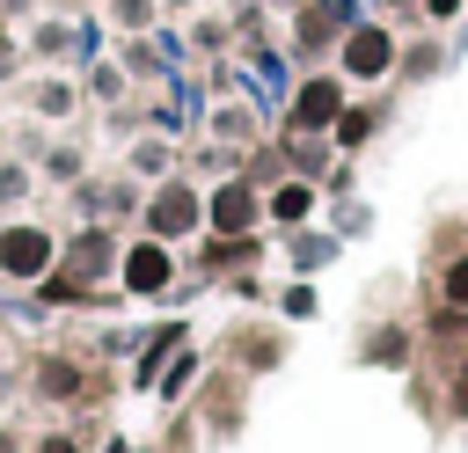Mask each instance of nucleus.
<instances>
[{"mask_svg": "<svg viewBox=\"0 0 468 453\" xmlns=\"http://www.w3.org/2000/svg\"><path fill=\"white\" fill-rule=\"evenodd\" d=\"M44 263H51V241H44L37 226H7V234H0V270H7V278H37Z\"/></svg>", "mask_w": 468, "mask_h": 453, "instance_id": "obj_1", "label": "nucleus"}, {"mask_svg": "<svg viewBox=\"0 0 468 453\" xmlns=\"http://www.w3.org/2000/svg\"><path fill=\"white\" fill-rule=\"evenodd\" d=\"M146 219H154V234L168 241V234H190V226L205 219V205H197V197H190L183 183H168V190H161V197L146 205Z\"/></svg>", "mask_w": 468, "mask_h": 453, "instance_id": "obj_2", "label": "nucleus"}, {"mask_svg": "<svg viewBox=\"0 0 468 453\" xmlns=\"http://www.w3.org/2000/svg\"><path fill=\"white\" fill-rule=\"evenodd\" d=\"M336 117H344V88H336V80H307L300 102H292V124H300V132H322V124H336Z\"/></svg>", "mask_w": 468, "mask_h": 453, "instance_id": "obj_3", "label": "nucleus"}, {"mask_svg": "<svg viewBox=\"0 0 468 453\" xmlns=\"http://www.w3.org/2000/svg\"><path fill=\"white\" fill-rule=\"evenodd\" d=\"M388 58H395V44H388L380 29H351V37H344V66H351L358 80H373V73H388Z\"/></svg>", "mask_w": 468, "mask_h": 453, "instance_id": "obj_4", "label": "nucleus"}, {"mask_svg": "<svg viewBox=\"0 0 468 453\" xmlns=\"http://www.w3.org/2000/svg\"><path fill=\"white\" fill-rule=\"evenodd\" d=\"M205 219H212L219 234H241V226L256 219V197H249L241 183H227V190H212V197H205Z\"/></svg>", "mask_w": 468, "mask_h": 453, "instance_id": "obj_5", "label": "nucleus"}, {"mask_svg": "<svg viewBox=\"0 0 468 453\" xmlns=\"http://www.w3.org/2000/svg\"><path fill=\"white\" fill-rule=\"evenodd\" d=\"M124 285H132V292H161V285H168V248H161V241H139V248L124 256Z\"/></svg>", "mask_w": 468, "mask_h": 453, "instance_id": "obj_6", "label": "nucleus"}, {"mask_svg": "<svg viewBox=\"0 0 468 453\" xmlns=\"http://www.w3.org/2000/svg\"><path fill=\"white\" fill-rule=\"evenodd\" d=\"M110 263V234H80L73 241V270H102Z\"/></svg>", "mask_w": 468, "mask_h": 453, "instance_id": "obj_7", "label": "nucleus"}, {"mask_svg": "<svg viewBox=\"0 0 468 453\" xmlns=\"http://www.w3.org/2000/svg\"><path fill=\"white\" fill-rule=\"evenodd\" d=\"M271 212H278L285 226H292V219H307V190H300V183H285V190L271 197Z\"/></svg>", "mask_w": 468, "mask_h": 453, "instance_id": "obj_8", "label": "nucleus"}, {"mask_svg": "<svg viewBox=\"0 0 468 453\" xmlns=\"http://www.w3.org/2000/svg\"><path fill=\"white\" fill-rule=\"evenodd\" d=\"M336 139L358 146V139H366V110H344V117H336Z\"/></svg>", "mask_w": 468, "mask_h": 453, "instance_id": "obj_9", "label": "nucleus"}, {"mask_svg": "<svg viewBox=\"0 0 468 453\" xmlns=\"http://www.w3.org/2000/svg\"><path fill=\"white\" fill-rule=\"evenodd\" d=\"M37 387H44V395H73V365H44Z\"/></svg>", "mask_w": 468, "mask_h": 453, "instance_id": "obj_10", "label": "nucleus"}, {"mask_svg": "<svg viewBox=\"0 0 468 453\" xmlns=\"http://www.w3.org/2000/svg\"><path fill=\"white\" fill-rule=\"evenodd\" d=\"M446 292H453V300H468V263H453V270H446Z\"/></svg>", "mask_w": 468, "mask_h": 453, "instance_id": "obj_11", "label": "nucleus"}, {"mask_svg": "<svg viewBox=\"0 0 468 453\" xmlns=\"http://www.w3.org/2000/svg\"><path fill=\"white\" fill-rule=\"evenodd\" d=\"M44 453H80V446L73 438H44Z\"/></svg>", "mask_w": 468, "mask_h": 453, "instance_id": "obj_12", "label": "nucleus"}, {"mask_svg": "<svg viewBox=\"0 0 468 453\" xmlns=\"http://www.w3.org/2000/svg\"><path fill=\"white\" fill-rule=\"evenodd\" d=\"M0 453H7V438H0Z\"/></svg>", "mask_w": 468, "mask_h": 453, "instance_id": "obj_13", "label": "nucleus"}]
</instances>
